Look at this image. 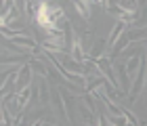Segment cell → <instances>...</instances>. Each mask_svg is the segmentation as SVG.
Wrapping results in <instances>:
<instances>
[{"label":"cell","instance_id":"cell-4","mask_svg":"<svg viewBox=\"0 0 147 126\" xmlns=\"http://www.w3.org/2000/svg\"><path fill=\"white\" fill-rule=\"evenodd\" d=\"M74 4H76L78 13H80V15H82L84 19H88V17H90V4L86 2V0H74Z\"/></svg>","mask_w":147,"mask_h":126},{"label":"cell","instance_id":"cell-7","mask_svg":"<svg viewBox=\"0 0 147 126\" xmlns=\"http://www.w3.org/2000/svg\"><path fill=\"white\" fill-rule=\"evenodd\" d=\"M128 38H130V42H132V40H143V38H147V28L130 30V32H128Z\"/></svg>","mask_w":147,"mask_h":126},{"label":"cell","instance_id":"cell-6","mask_svg":"<svg viewBox=\"0 0 147 126\" xmlns=\"http://www.w3.org/2000/svg\"><path fill=\"white\" fill-rule=\"evenodd\" d=\"M139 67H141V57H139V55H132L128 61H126V69H128V74L132 76Z\"/></svg>","mask_w":147,"mask_h":126},{"label":"cell","instance_id":"cell-5","mask_svg":"<svg viewBox=\"0 0 147 126\" xmlns=\"http://www.w3.org/2000/svg\"><path fill=\"white\" fill-rule=\"evenodd\" d=\"M44 80H46V78H42V76H40L38 88H40V101H42V103L46 105V103H49V97H51V95H49V84H46Z\"/></svg>","mask_w":147,"mask_h":126},{"label":"cell","instance_id":"cell-9","mask_svg":"<svg viewBox=\"0 0 147 126\" xmlns=\"http://www.w3.org/2000/svg\"><path fill=\"white\" fill-rule=\"evenodd\" d=\"M42 124H44V122H42V120H38V122H36V124H32V126H42Z\"/></svg>","mask_w":147,"mask_h":126},{"label":"cell","instance_id":"cell-1","mask_svg":"<svg viewBox=\"0 0 147 126\" xmlns=\"http://www.w3.org/2000/svg\"><path fill=\"white\" fill-rule=\"evenodd\" d=\"M30 80H32V65L25 63L21 69H19V76H17V82H15V90L21 92L23 88L30 86Z\"/></svg>","mask_w":147,"mask_h":126},{"label":"cell","instance_id":"cell-3","mask_svg":"<svg viewBox=\"0 0 147 126\" xmlns=\"http://www.w3.org/2000/svg\"><path fill=\"white\" fill-rule=\"evenodd\" d=\"M118 76H120V80H122V88L124 90H128V84H130V80H128V69H126V63H122L120 61L118 63Z\"/></svg>","mask_w":147,"mask_h":126},{"label":"cell","instance_id":"cell-8","mask_svg":"<svg viewBox=\"0 0 147 126\" xmlns=\"http://www.w3.org/2000/svg\"><path fill=\"white\" fill-rule=\"evenodd\" d=\"M51 97H53V101H55V105H57V111H59L61 116H65V107H63V101H61V97L57 95V90H53V92H51ZM65 118H67V116H65ZM67 120H69V118H67Z\"/></svg>","mask_w":147,"mask_h":126},{"label":"cell","instance_id":"cell-2","mask_svg":"<svg viewBox=\"0 0 147 126\" xmlns=\"http://www.w3.org/2000/svg\"><path fill=\"white\" fill-rule=\"evenodd\" d=\"M124 28H126V23L122 21V19H118V23L113 25V30H111V36H109V40H107V46H113V44L118 42V38L122 36Z\"/></svg>","mask_w":147,"mask_h":126}]
</instances>
